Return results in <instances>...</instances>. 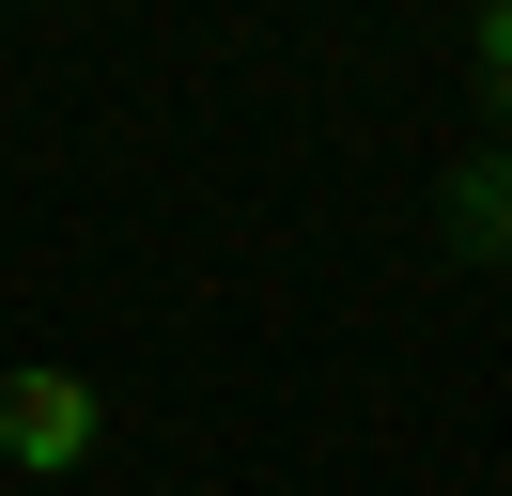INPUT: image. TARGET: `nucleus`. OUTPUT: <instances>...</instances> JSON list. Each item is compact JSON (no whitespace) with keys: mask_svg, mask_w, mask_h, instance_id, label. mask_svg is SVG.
I'll use <instances>...</instances> for the list:
<instances>
[{"mask_svg":"<svg viewBox=\"0 0 512 496\" xmlns=\"http://www.w3.org/2000/svg\"><path fill=\"white\" fill-rule=\"evenodd\" d=\"M94 434H109V403L78 388V372H16V388H0V465H32V481L94 465Z\"/></svg>","mask_w":512,"mask_h":496,"instance_id":"obj_1","label":"nucleus"},{"mask_svg":"<svg viewBox=\"0 0 512 496\" xmlns=\"http://www.w3.org/2000/svg\"><path fill=\"white\" fill-rule=\"evenodd\" d=\"M450 248L497 264V155H466V186H450Z\"/></svg>","mask_w":512,"mask_h":496,"instance_id":"obj_2","label":"nucleus"}]
</instances>
